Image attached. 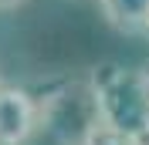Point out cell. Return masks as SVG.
Masks as SVG:
<instances>
[{"instance_id":"6da1fadb","label":"cell","mask_w":149,"mask_h":145,"mask_svg":"<svg viewBox=\"0 0 149 145\" xmlns=\"http://www.w3.org/2000/svg\"><path fill=\"white\" fill-rule=\"evenodd\" d=\"M102 122L119 132L142 138L149 132V84L142 71H129L119 61H102L88 71Z\"/></svg>"},{"instance_id":"7a4b0ae2","label":"cell","mask_w":149,"mask_h":145,"mask_svg":"<svg viewBox=\"0 0 149 145\" xmlns=\"http://www.w3.org/2000/svg\"><path fill=\"white\" fill-rule=\"evenodd\" d=\"M37 115H41V128L58 145H81L98 125H105L88 78L85 81L71 78L47 88L44 98H37Z\"/></svg>"},{"instance_id":"3957f363","label":"cell","mask_w":149,"mask_h":145,"mask_svg":"<svg viewBox=\"0 0 149 145\" xmlns=\"http://www.w3.org/2000/svg\"><path fill=\"white\" fill-rule=\"evenodd\" d=\"M34 128H41L37 98H31L20 88L0 84V145H24Z\"/></svg>"},{"instance_id":"277c9868","label":"cell","mask_w":149,"mask_h":145,"mask_svg":"<svg viewBox=\"0 0 149 145\" xmlns=\"http://www.w3.org/2000/svg\"><path fill=\"white\" fill-rule=\"evenodd\" d=\"M109 27L119 34H146L149 30V0H102Z\"/></svg>"},{"instance_id":"5b68a950","label":"cell","mask_w":149,"mask_h":145,"mask_svg":"<svg viewBox=\"0 0 149 145\" xmlns=\"http://www.w3.org/2000/svg\"><path fill=\"white\" fill-rule=\"evenodd\" d=\"M81 145H142L136 135H129V132H119V128H112V125H98L92 132V135L85 138Z\"/></svg>"},{"instance_id":"8992f818","label":"cell","mask_w":149,"mask_h":145,"mask_svg":"<svg viewBox=\"0 0 149 145\" xmlns=\"http://www.w3.org/2000/svg\"><path fill=\"white\" fill-rule=\"evenodd\" d=\"M14 3H20V0H0V7H14Z\"/></svg>"},{"instance_id":"52a82bcc","label":"cell","mask_w":149,"mask_h":145,"mask_svg":"<svg viewBox=\"0 0 149 145\" xmlns=\"http://www.w3.org/2000/svg\"><path fill=\"white\" fill-rule=\"evenodd\" d=\"M139 142H142V145H149V132H146V135H142V138H139Z\"/></svg>"},{"instance_id":"ba28073f","label":"cell","mask_w":149,"mask_h":145,"mask_svg":"<svg viewBox=\"0 0 149 145\" xmlns=\"http://www.w3.org/2000/svg\"><path fill=\"white\" fill-rule=\"evenodd\" d=\"M142 78H146V84H149V68H146V71H142Z\"/></svg>"}]
</instances>
